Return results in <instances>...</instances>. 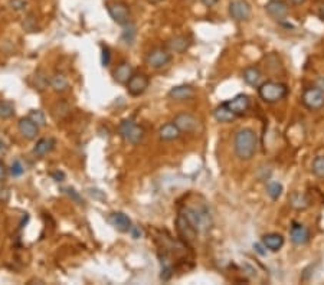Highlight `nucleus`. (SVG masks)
<instances>
[{
  "instance_id": "2",
  "label": "nucleus",
  "mask_w": 324,
  "mask_h": 285,
  "mask_svg": "<svg viewBox=\"0 0 324 285\" xmlns=\"http://www.w3.org/2000/svg\"><path fill=\"white\" fill-rule=\"evenodd\" d=\"M180 213L185 215V218L197 230V233H207L212 229L213 221L206 205L199 203L197 206H185L180 210Z\"/></svg>"
},
{
  "instance_id": "9",
  "label": "nucleus",
  "mask_w": 324,
  "mask_h": 285,
  "mask_svg": "<svg viewBox=\"0 0 324 285\" xmlns=\"http://www.w3.org/2000/svg\"><path fill=\"white\" fill-rule=\"evenodd\" d=\"M229 16L236 22H245L251 17L252 9L247 0H232L228 7Z\"/></svg>"
},
{
  "instance_id": "5",
  "label": "nucleus",
  "mask_w": 324,
  "mask_h": 285,
  "mask_svg": "<svg viewBox=\"0 0 324 285\" xmlns=\"http://www.w3.org/2000/svg\"><path fill=\"white\" fill-rule=\"evenodd\" d=\"M107 10L111 16V19L120 25V26H124L130 22V7L126 1L123 0H113V1H108L107 3Z\"/></svg>"
},
{
  "instance_id": "4",
  "label": "nucleus",
  "mask_w": 324,
  "mask_h": 285,
  "mask_svg": "<svg viewBox=\"0 0 324 285\" xmlns=\"http://www.w3.org/2000/svg\"><path fill=\"white\" fill-rule=\"evenodd\" d=\"M120 135L130 144H140L144 138V128L133 120H124L118 127Z\"/></svg>"
},
{
  "instance_id": "3",
  "label": "nucleus",
  "mask_w": 324,
  "mask_h": 285,
  "mask_svg": "<svg viewBox=\"0 0 324 285\" xmlns=\"http://www.w3.org/2000/svg\"><path fill=\"white\" fill-rule=\"evenodd\" d=\"M287 94H288V88L282 82L265 81V82L259 84V87H258V95L266 104L278 103L287 97Z\"/></svg>"
},
{
  "instance_id": "22",
  "label": "nucleus",
  "mask_w": 324,
  "mask_h": 285,
  "mask_svg": "<svg viewBox=\"0 0 324 285\" xmlns=\"http://www.w3.org/2000/svg\"><path fill=\"white\" fill-rule=\"evenodd\" d=\"M54 147H55V140L51 137H48V138L45 137V138H41L36 143V146L33 147V154L36 157H45L46 154H49L54 150Z\"/></svg>"
},
{
  "instance_id": "29",
  "label": "nucleus",
  "mask_w": 324,
  "mask_h": 285,
  "mask_svg": "<svg viewBox=\"0 0 324 285\" xmlns=\"http://www.w3.org/2000/svg\"><path fill=\"white\" fill-rule=\"evenodd\" d=\"M266 193L272 200H278L282 195V184L278 181H269L266 184Z\"/></svg>"
},
{
  "instance_id": "24",
  "label": "nucleus",
  "mask_w": 324,
  "mask_h": 285,
  "mask_svg": "<svg viewBox=\"0 0 324 285\" xmlns=\"http://www.w3.org/2000/svg\"><path fill=\"white\" fill-rule=\"evenodd\" d=\"M242 78H244L245 84H248L251 87H259L261 79H262V74H261V71L257 66H248L244 71Z\"/></svg>"
},
{
  "instance_id": "42",
  "label": "nucleus",
  "mask_w": 324,
  "mask_h": 285,
  "mask_svg": "<svg viewBox=\"0 0 324 285\" xmlns=\"http://www.w3.org/2000/svg\"><path fill=\"white\" fill-rule=\"evenodd\" d=\"M316 88H319V90L322 91L324 94V78L322 76V78H319L317 81H316V85H314Z\"/></svg>"
},
{
  "instance_id": "27",
  "label": "nucleus",
  "mask_w": 324,
  "mask_h": 285,
  "mask_svg": "<svg viewBox=\"0 0 324 285\" xmlns=\"http://www.w3.org/2000/svg\"><path fill=\"white\" fill-rule=\"evenodd\" d=\"M309 199L301 193H293L290 196V206L293 209L297 210H304L309 208Z\"/></svg>"
},
{
  "instance_id": "13",
  "label": "nucleus",
  "mask_w": 324,
  "mask_h": 285,
  "mask_svg": "<svg viewBox=\"0 0 324 285\" xmlns=\"http://www.w3.org/2000/svg\"><path fill=\"white\" fill-rule=\"evenodd\" d=\"M225 104L228 105V108L235 114L236 117H241V115H244V114L250 110L251 101L248 95H245V94H239V95L234 97L232 100L226 101Z\"/></svg>"
},
{
  "instance_id": "11",
  "label": "nucleus",
  "mask_w": 324,
  "mask_h": 285,
  "mask_svg": "<svg viewBox=\"0 0 324 285\" xmlns=\"http://www.w3.org/2000/svg\"><path fill=\"white\" fill-rule=\"evenodd\" d=\"M288 4L284 0H269L265 4V12L275 20H282L288 15Z\"/></svg>"
},
{
  "instance_id": "43",
  "label": "nucleus",
  "mask_w": 324,
  "mask_h": 285,
  "mask_svg": "<svg viewBox=\"0 0 324 285\" xmlns=\"http://www.w3.org/2000/svg\"><path fill=\"white\" fill-rule=\"evenodd\" d=\"M202 1V4L203 6H206V7H212V6H215L219 0H200Z\"/></svg>"
},
{
  "instance_id": "14",
  "label": "nucleus",
  "mask_w": 324,
  "mask_h": 285,
  "mask_svg": "<svg viewBox=\"0 0 324 285\" xmlns=\"http://www.w3.org/2000/svg\"><path fill=\"white\" fill-rule=\"evenodd\" d=\"M108 222H110V225L113 226L114 229H117L118 232H123V233L130 232V229H131V226H133L130 218H129L126 213H123V212H114V213H111V215L108 216Z\"/></svg>"
},
{
  "instance_id": "19",
  "label": "nucleus",
  "mask_w": 324,
  "mask_h": 285,
  "mask_svg": "<svg viewBox=\"0 0 324 285\" xmlns=\"http://www.w3.org/2000/svg\"><path fill=\"white\" fill-rule=\"evenodd\" d=\"M182 134V131L177 128V125L175 122H167V124H163L159 130V137L163 141H175Z\"/></svg>"
},
{
  "instance_id": "7",
  "label": "nucleus",
  "mask_w": 324,
  "mask_h": 285,
  "mask_svg": "<svg viewBox=\"0 0 324 285\" xmlns=\"http://www.w3.org/2000/svg\"><path fill=\"white\" fill-rule=\"evenodd\" d=\"M301 101L306 108H309L311 111H317L324 107V94L316 87L306 88L301 95Z\"/></svg>"
},
{
  "instance_id": "47",
  "label": "nucleus",
  "mask_w": 324,
  "mask_h": 285,
  "mask_svg": "<svg viewBox=\"0 0 324 285\" xmlns=\"http://www.w3.org/2000/svg\"><path fill=\"white\" fill-rule=\"evenodd\" d=\"M147 1L151 4H159V3H163L164 0H147Z\"/></svg>"
},
{
  "instance_id": "40",
  "label": "nucleus",
  "mask_w": 324,
  "mask_h": 285,
  "mask_svg": "<svg viewBox=\"0 0 324 285\" xmlns=\"http://www.w3.org/2000/svg\"><path fill=\"white\" fill-rule=\"evenodd\" d=\"M254 249H255V252H258L259 255H266V248L264 243H254Z\"/></svg>"
},
{
  "instance_id": "46",
  "label": "nucleus",
  "mask_w": 324,
  "mask_h": 285,
  "mask_svg": "<svg viewBox=\"0 0 324 285\" xmlns=\"http://www.w3.org/2000/svg\"><path fill=\"white\" fill-rule=\"evenodd\" d=\"M290 1H291L293 4H295V6H301V4H304L307 0H290Z\"/></svg>"
},
{
  "instance_id": "12",
  "label": "nucleus",
  "mask_w": 324,
  "mask_h": 285,
  "mask_svg": "<svg viewBox=\"0 0 324 285\" xmlns=\"http://www.w3.org/2000/svg\"><path fill=\"white\" fill-rule=\"evenodd\" d=\"M175 124L177 125V128L182 131V133H193L197 130V125H199V121L194 115H192L189 113H180L175 117Z\"/></svg>"
},
{
  "instance_id": "35",
  "label": "nucleus",
  "mask_w": 324,
  "mask_h": 285,
  "mask_svg": "<svg viewBox=\"0 0 324 285\" xmlns=\"http://www.w3.org/2000/svg\"><path fill=\"white\" fill-rule=\"evenodd\" d=\"M111 62V52L107 46H101V63L103 66H108Z\"/></svg>"
},
{
  "instance_id": "34",
  "label": "nucleus",
  "mask_w": 324,
  "mask_h": 285,
  "mask_svg": "<svg viewBox=\"0 0 324 285\" xmlns=\"http://www.w3.org/2000/svg\"><path fill=\"white\" fill-rule=\"evenodd\" d=\"M23 28L28 32H38V26H36V19L33 17V15H28L25 22H23Z\"/></svg>"
},
{
  "instance_id": "21",
  "label": "nucleus",
  "mask_w": 324,
  "mask_h": 285,
  "mask_svg": "<svg viewBox=\"0 0 324 285\" xmlns=\"http://www.w3.org/2000/svg\"><path fill=\"white\" fill-rule=\"evenodd\" d=\"M133 76V68L129 62H121L114 71V79L118 84H127Z\"/></svg>"
},
{
  "instance_id": "38",
  "label": "nucleus",
  "mask_w": 324,
  "mask_h": 285,
  "mask_svg": "<svg viewBox=\"0 0 324 285\" xmlns=\"http://www.w3.org/2000/svg\"><path fill=\"white\" fill-rule=\"evenodd\" d=\"M130 233H131V236H133L134 239H140V238L143 236V230H141L138 226H131Z\"/></svg>"
},
{
  "instance_id": "17",
  "label": "nucleus",
  "mask_w": 324,
  "mask_h": 285,
  "mask_svg": "<svg viewBox=\"0 0 324 285\" xmlns=\"http://www.w3.org/2000/svg\"><path fill=\"white\" fill-rule=\"evenodd\" d=\"M169 98L177 101V103H182V101H189L194 97V90L192 88L191 85H177L173 87L172 90L169 91Z\"/></svg>"
},
{
  "instance_id": "15",
  "label": "nucleus",
  "mask_w": 324,
  "mask_h": 285,
  "mask_svg": "<svg viewBox=\"0 0 324 285\" xmlns=\"http://www.w3.org/2000/svg\"><path fill=\"white\" fill-rule=\"evenodd\" d=\"M192 46V41L189 36H185V35H177L173 36L167 41L166 48L170 51V52H175V54H185L189 48Z\"/></svg>"
},
{
  "instance_id": "26",
  "label": "nucleus",
  "mask_w": 324,
  "mask_h": 285,
  "mask_svg": "<svg viewBox=\"0 0 324 285\" xmlns=\"http://www.w3.org/2000/svg\"><path fill=\"white\" fill-rule=\"evenodd\" d=\"M135 35H137V28L135 25L129 22L127 25L123 26V33H121V41L127 45H133L134 39H135Z\"/></svg>"
},
{
  "instance_id": "30",
  "label": "nucleus",
  "mask_w": 324,
  "mask_h": 285,
  "mask_svg": "<svg viewBox=\"0 0 324 285\" xmlns=\"http://www.w3.org/2000/svg\"><path fill=\"white\" fill-rule=\"evenodd\" d=\"M311 171L317 176V177H324V156H319L313 160L311 165Z\"/></svg>"
},
{
  "instance_id": "37",
  "label": "nucleus",
  "mask_w": 324,
  "mask_h": 285,
  "mask_svg": "<svg viewBox=\"0 0 324 285\" xmlns=\"http://www.w3.org/2000/svg\"><path fill=\"white\" fill-rule=\"evenodd\" d=\"M65 193L69 196V197H72V199H74V200L76 202V203H78V205H82V203H84V200L81 199V196L78 195V193L75 192L74 189L68 187V189H65Z\"/></svg>"
},
{
  "instance_id": "23",
  "label": "nucleus",
  "mask_w": 324,
  "mask_h": 285,
  "mask_svg": "<svg viewBox=\"0 0 324 285\" xmlns=\"http://www.w3.org/2000/svg\"><path fill=\"white\" fill-rule=\"evenodd\" d=\"M213 117H215V120L218 121V122H223V124H226V122H232V121L236 118L235 114L228 108V105L225 104V103H222L221 105H218V107L215 108V111H213Z\"/></svg>"
},
{
  "instance_id": "32",
  "label": "nucleus",
  "mask_w": 324,
  "mask_h": 285,
  "mask_svg": "<svg viewBox=\"0 0 324 285\" xmlns=\"http://www.w3.org/2000/svg\"><path fill=\"white\" fill-rule=\"evenodd\" d=\"M25 173V166L22 165V162L19 159L13 160V163L10 166V174L13 177H20Z\"/></svg>"
},
{
  "instance_id": "1",
  "label": "nucleus",
  "mask_w": 324,
  "mask_h": 285,
  "mask_svg": "<svg viewBox=\"0 0 324 285\" xmlns=\"http://www.w3.org/2000/svg\"><path fill=\"white\" fill-rule=\"evenodd\" d=\"M234 149L238 159L251 160L258 149V137L252 128H241L238 130L234 138Z\"/></svg>"
},
{
  "instance_id": "39",
  "label": "nucleus",
  "mask_w": 324,
  "mask_h": 285,
  "mask_svg": "<svg viewBox=\"0 0 324 285\" xmlns=\"http://www.w3.org/2000/svg\"><path fill=\"white\" fill-rule=\"evenodd\" d=\"M9 197H10L9 189H6V187L0 189V202H1V203H6V202L9 200Z\"/></svg>"
},
{
  "instance_id": "45",
  "label": "nucleus",
  "mask_w": 324,
  "mask_h": 285,
  "mask_svg": "<svg viewBox=\"0 0 324 285\" xmlns=\"http://www.w3.org/2000/svg\"><path fill=\"white\" fill-rule=\"evenodd\" d=\"M317 15H319V17L324 22V3H322V4L319 6V12H317Z\"/></svg>"
},
{
  "instance_id": "48",
  "label": "nucleus",
  "mask_w": 324,
  "mask_h": 285,
  "mask_svg": "<svg viewBox=\"0 0 324 285\" xmlns=\"http://www.w3.org/2000/svg\"><path fill=\"white\" fill-rule=\"evenodd\" d=\"M188 1H193V0H188Z\"/></svg>"
},
{
  "instance_id": "10",
  "label": "nucleus",
  "mask_w": 324,
  "mask_h": 285,
  "mask_svg": "<svg viewBox=\"0 0 324 285\" xmlns=\"http://www.w3.org/2000/svg\"><path fill=\"white\" fill-rule=\"evenodd\" d=\"M126 85H127V92L130 95L140 97L147 91L150 81H148V76L144 74H133V76L130 78V81Z\"/></svg>"
},
{
  "instance_id": "6",
  "label": "nucleus",
  "mask_w": 324,
  "mask_h": 285,
  "mask_svg": "<svg viewBox=\"0 0 324 285\" xmlns=\"http://www.w3.org/2000/svg\"><path fill=\"white\" fill-rule=\"evenodd\" d=\"M172 60V54L167 48H154L146 55V63L153 69H162Z\"/></svg>"
},
{
  "instance_id": "41",
  "label": "nucleus",
  "mask_w": 324,
  "mask_h": 285,
  "mask_svg": "<svg viewBox=\"0 0 324 285\" xmlns=\"http://www.w3.org/2000/svg\"><path fill=\"white\" fill-rule=\"evenodd\" d=\"M6 176H7V169H6V165L0 160V183L6 180Z\"/></svg>"
},
{
  "instance_id": "31",
  "label": "nucleus",
  "mask_w": 324,
  "mask_h": 285,
  "mask_svg": "<svg viewBox=\"0 0 324 285\" xmlns=\"http://www.w3.org/2000/svg\"><path fill=\"white\" fill-rule=\"evenodd\" d=\"M28 117H29L30 120L33 121L39 128L46 125V117H45L44 111H41V110H32Z\"/></svg>"
},
{
  "instance_id": "28",
  "label": "nucleus",
  "mask_w": 324,
  "mask_h": 285,
  "mask_svg": "<svg viewBox=\"0 0 324 285\" xmlns=\"http://www.w3.org/2000/svg\"><path fill=\"white\" fill-rule=\"evenodd\" d=\"M15 114V104L9 100H1L0 101V118L7 120Z\"/></svg>"
},
{
  "instance_id": "25",
  "label": "nucleus",
  "mask_w": 324,
  "mask_h": 285,
  "mask_svg": "<svg viewBox=\"0 0 324 285\" xmlns=\"http://www.w3.org/2000/svg\"><path fill=\"white\" fill-rule=\"evenodd\" d=\"M49 85H51L52 90L57 91V92H64V91L69 88L66 76H64L62 74H54L52 76H49Z\"/></svg>"
},
{
  "instance_id": "36",
  "label": "nucleus",
  "mask_w": 324,
  "mask_h": 285,
  "mask_svg": "<svg viewBox=\"0 0 324 285\" xmlns=\"http://www.w3.org/2000/svg\"><path fill=\"white\" fill-rule=\"evenodd\" d=\"M10 6L13 10H25L26 7V1L25 0H10Z\"/></svg>"
},
{
  "instance_id": "33",
  "label": "nucleus",
  "mask_w": 324,
  "mask_h": 285,
  "mask_svg": "<svg viewBox=\"0 0 324 285\" xmlns=\"http://www.w3.org/2000/svg\"><path fill=\"white\" fill-rule=\"evenodd\" d=\"M35 79H36V84H35V87H36L38 90H44L46 85H49V78L45 75L44 71H39V72H36Z\"/></svg>"
},
{
  "instance_id": "20",
  "label": "nucleus",
  "mask_w": 324,
  "mask_h": 285,
  "mask_svg": "<svg viewBox=\"0 0 324 285\" xmlns=\"http://www.w3.org/2000/svg\"><path fill=\"white\" fill-rule=\"evenodd\" d=\"M262 243L265 245L266 249H269L271 252H278L281 248L284 246V238L280 233H266L262 236Z\"/></svg>"
},
{
  "instance_id": "44",
  "label": "nucleus",
  "mask_w": 324,
  "mask_h": 285,
  "mask_svg": "<svg viewBox=\"0 0 324 285\" xmlns=\"http://www.w3.org/2000/svg\"><path fill=\"white\" fill-rule=\"evenodd\" d=\"M52 177L55 179V181H62V179H64L65 176H64V173H61V171H57V173H52Z\"/></svg>"
},
{
  "instance_id": "8",
  "label": "nucleus",
  "mask_w": 324,
  "mask_h": 285,
  "mask_svg": "<svg viewBox=\"0 0 324 285\" xmlns=\"http://www.w3.org/2000/svg\"><path fill=\"white\" fill-rule=\"evenodd\" d=\"M176 229L179 236L188 245H192L197 238V230L192 226V224L185 218L183 213H179V216H177Z\"/></svg>"
},
{
  "instance_id": "18",
  "label": "nucleus",
  "mask_w": 324,
  "mask_h": 285,
  "mask_svg": "<svg viewBox=\"0 0 324 285\" xmlns=\"http://www.w3.org/2000/svg\"><path fill=\"white\" fill-rule=\"evenodd\" d=\"M17 127H19L20 134L23 135L26 140H35L36 135H38V133H39V127H38L33 121L30 120L29 117H26V118H20L19 124H17Z\"/></svg>"
},
{
  "instance_id": "16",
  "label": "nucleus",
  "mask_w": 324,
  "mask_h": 285,
  "mask_svg": "<svg viewBox=\"0 0 324 285\" xmlns=\"http://www.w3.org/2000/svg\"><path fill=\"white\" fill-rule=\"evenodd\" d=\"M290 238L294 245H306L310 240V230L304 225L294 222L290 229Z\"/></svg>"
}]
</instances>
